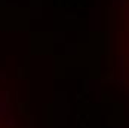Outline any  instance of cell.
<instances>
[{
    "instance_id": "obj_1",
    "label": "cell",
    "mask_w": 129,
    "mask_h": 128,
    "mask_svg": "<svg viewBox=\"0 0 129 128\" xmlns=\"http://www.w3.org/2000/svg\"><path fill=\"white\" fill-rule=\"evenodd\" d=\"M126 63H128V64H129V57H128V61H126Z\"/></svg>"
}]
</instances>
